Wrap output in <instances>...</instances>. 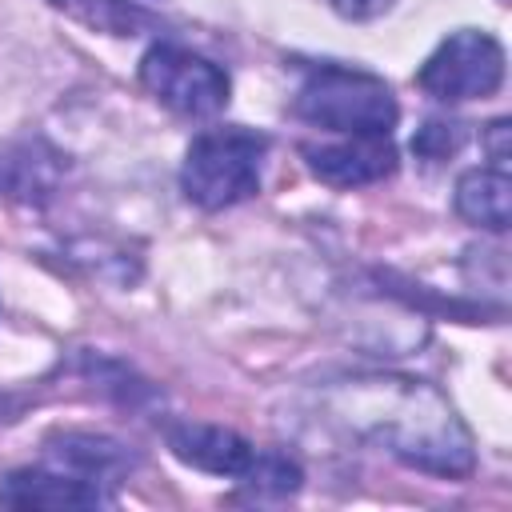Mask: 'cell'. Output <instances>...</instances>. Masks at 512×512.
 Wrapping results in <instances>:
<instances>
[{"label": "cell", "mask_w": 512, "mask_h": 512, "mask_svg": "<svg viewBox=\"0 0 512 512\" xmlns=\"http://www.w3.org/2000/svg\"><path fill=\"white\" fill-rule=\"evenodd\" d=\"M344 420L384 444L392 456L436 472L468 476L476 464L472 436L452 412V404L424 380L408 376H360L336 388Z\"/></svg>", "instance_id": "1"}, {"label": "cell", "mask_w": 512, "mask_h": 512, "mask_svg": "<svg viewBox=\"0 0 512 512\" xmlns=\"http://www.w3.org/2000/svg\"><path fill=\"white\" fill-rule=\"evenodd\" d=\"M292 112L316 128L344 132V136H388L400 108L392 88L360 68L320 64L300 84Z\"/></svg>", "instance_id": "2"}, {"label": "cell", "mask_w": 512, "mask_h": 512, "mask_svg": "<svg viewBox=\"0 0 512 512\" xmlns=\"http://www.w3.org/2000/svg\"><path fill=\"white\" fill-rule=\"evenodd\" d=\"M268 156V136L252 128H212L200 132L184 156L180 184L184 196L208 212L228 208L260 192V164Z\"/></svg>", "instance_id": "3"}, {"label": "cell", "mask_w": 512, "mask_h": 512, "mask_svg": "<svg viewBox=\"0 0 512 512\" xmlns=\"http://www.w3.org/2000/svg\"><path fill=\"white\" fill-rule=\"evenodd\" d=\"M140 84L180 116H216L228 104L224 68L180 44H152L140 60Z\"/></svg>", "instance_id": "4"}, {"label": "cell", "mask_w": 512, "mask_h": 512, "mask_svg": "<svg viewBox=\"0 0 512 512\" xmlns=\"http://www.w3.org/2000/svg\"><path fill=\"white\" fill-rule=\"evenodd\" d=\"M504 80V48L496 36L464 28L452 32L416 72V84L436 100H476L492 96Z\"/></svg>", "instance_id": "5"}, {"label": "cell", "mask_w": 512, "mask_h": 512, "mask_svg": "<svg viewBox=\"0 0 512 512\" xmlns=\"http://www.w3.org/2000/svg\"><path fill=\"white\" fill-rule=\"evenodd\" d=\"M108 496L96 480L64 468H16L0 476V508H100Z\"/></svg>", "instance_id": "6"}, {"label": "cell", "mask_w": 512, "mask_h": 512, "mask_svg": "<svg viewBox=\"0 0 512 512\" xmlns=\"http://www.w3.org/2000/svg\"><path fill=\"white\" fill-rule=\"evenodd\" d=\"M308 168L332 188H360L384 180L396 168V152L388 136H348L344 144H308Z\"/></svg>", "instance_id": "7"}, {"label": "cell", "mask_w": 512, "mask_h": 512, "mask_svg": "<svg viewBox=\"0 0 512 512\" xmlns=\"http://www.w3.org/2000/svg\"><path fill=\"white\" fill-rule=\"evenodd\" d=\"M164 440L184 464L212 472V476H244L256 456L252 444L244 436H236L232 428L200 424V420H172L164 428Z\"/></svg>", "instance_id": "8"}, {"label": "cell", "mask_w": 512, "mask_h": 512, "mask_svg": "<svg viewBox=\"0 0 512 512\" xmlns=\"http://www.w3.org/2000/svg\"><path fill=\"white\" fill-rule=\"evenodd\" d=\"M60 156L40 136L0 140V196L20 204H40L56 192Z\"/></svg>", "instance_id": "9"}, {"label": "cell", "mask_w": 512, "mask_h": 512, "mask_svg": "<svg viewBox=\"0 0 512 512\" xmlns=\"http://www.w3.org/2000/svg\"><path fill=\"white\" fill-rule=\"evenodd\" d=\"M456 212L488 232H504L512 220V180L508 168H468L456 180Z\"/></svg>", "instance_id": "10"}, {"label": "cell", "mask_w": 512, "mask_h": 512, "mask_svg": "<svg viewBox=\"0 0 512 512\" xmlns=\"http://www.w3.org/2000/svg\"><path fill=\"white\" fill-rule=\"evenodd\" d=\"M48 460H56L64 472H76L84 480H112L120 472H128L132 456L124 444L108 440V436H92V432H64L48 440Z\"/></svg>", "instance_id": "11"}, {"label": "cell", "mask_w": 512, "mask_h": 512, "mask_svg": "<svg viewBox=\"0 0 512 512\" xmlns=\"http://www.w3.org/2000/svg\"><path fill=\"white\" fill-rule=\"evenodd\" d=\"M68 12H76L80 20H88L100 32H116V36H132L136 28H148L152 20L136 8V4H116V0H52Z\"/></svg>", "instance_id": "12"}, {"label": "cell", "mask_w": 512, "mask_h": 512, "mask_svg": "<svg viewBox=\"0 0 512 512\" xmlns=\"http://www.w3.org/2000/svg\"><path fill=\"white\" fill-rule=\"evenodd\" d=\"M240 480L256 496H288L300 488V468L280 452H264V456H252V464Z\"/></svg>", "instance_id": "13"}, {"label": "cell", "mask_w": 512, "mask_h": 512, "mask_svg": "<svg viewBox=\"0 0 512 512\" xmlns=\"http://www.w3.org/2000/svg\"><path fill=\"white\" fill-rule=\"evenodd\" d=\"M460 144H464L460 124H440V120H432V124H424V128L416 132L412 152H416V156H424V160H444V156H448V152H456Z\"/></svg>", "instance_id": "14"}, {"label": "cell", "mask_w": 512, "mask_h": 512, "mask_svg": "<svg viewBox=\"0 0 512 512\" xmlns=\"http://www.w3.org/2000/svg\"><path fill=\"white\" fill-rule=\"evenodd\" d=\"M340 16H348V20H372V16H380V12H388L392 8V0H328Z\"/></svg>", "instance_id": "15"}, {"label": "cell", "mask_w": 512, "mask_h": 512, "mask_svg": "<svg viewBox=\"0 0 512 512\" xmlns=\"http://www.w3.org/2000/svg\"><path fill=\"white\" fill-rule=\"evenodd\" d=\"M488 152H492V168H508V120L488 124Z\"/></svg>", "instance_id": "16"}]
</instances>
